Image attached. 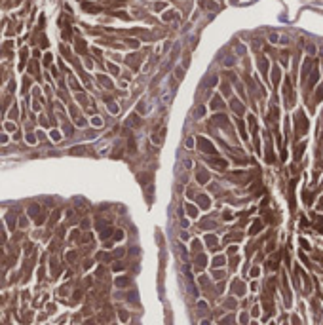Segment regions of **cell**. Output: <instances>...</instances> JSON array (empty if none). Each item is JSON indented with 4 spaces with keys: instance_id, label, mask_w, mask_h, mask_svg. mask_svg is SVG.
Wrapping results in <instances>:
<instances>
[{
    "instance_id": "obj_15",
    "label": "cell",
    "mask_w": 323,
    "mask_h": 325,
    "mask_svg": "<svg viewBox=\"0 0 323 325\" xmlns=\"http://www.w3.org/2000/svg\"><path fill=\"white\" fill-rule=\"evenodd\" d=\"M50 63H51V55L48 53V55L44 57V65H50Z\"/></svg>"
},
{
    "instance_id": "obj_1",
    "label": "cell",
    "mask_w": 323,
    "mask_h": 325,
    "mask_svg": "<svg viewBox=\"0 0 323 325\" xmlns=\"http://www.w3.org/2000/svg\"><path fill=\"white\" fill-rule=\"evenodd\" d=\"M29 213H31V217H32L34 221H36L38 225L46 221V213H44V209H42L40 206H36V203H32V206L29 207Z\"/></svg>"
},
{
    "instance_id": "obj_4",
    "label": "cell",
    "mask_w": 323,
    "mask_h": 325,
    "mask_svg": "<svg viewBox=\"0 0 323 325\" xmlns=\"http://www.w3.org/2000/svg\"><path fill=\"white\" fill-rule=\"evenodd\" d=\"M223 101H221V97H215V99L213 101H211V109H213V110H221V109H223Z\"/></svg>"
},
{
    "instance_id": "obj_7",
    "label": "cell",
    "mask_w": 323,
    "mask_h": 325,
    "mask_svg": "<svg viewBox=\"0 0 323 325\" xmlns=\"http://www.w3.org/2000/svg\"><path fill=\"white\" fill-rule=\"evenodd\" d=\"M6 221H8L10 230H14V228H15V217H14V215H8V219H6Z\"/></svg>"
},
{
    "instance_id": "obj_10",
    "label": "cell",
    "mask_w": 323,
    "mask_h": 325,
    "mask_svg": "<svg viewBox=\"0 0 323 325\" xmlns=\"http://www.w3.org/2000/svg\"><path fill=\"white\" fill-rule=\"evenodd\" d=\"M76 50L80 51V53H84V51H86V46H84V42H82V40H78V42H76Z\"/></svg>"
},
{
    "instance_id": "obj_11",
    "label": "cell",
    "mask_w": 323,
    "mask_h": 325,
    "mask_svg": "<svg viewBox=\"0 0 323 325\" xmlns=\"http://www.w3.org/2000/svg\"><path fill=\"white\" fill-rule=\"evenodd\" d=\"M116 283L122 287V285H128V283H129V279H128V278H120V279H116Z\"/></svg>"
},
{
    "instance_id": "obj_5",
    "label": "cell",
    "mask_w": 323,
    "mask_h": 325,
    "mask_svg": "<svg viewBox=\"0 0 323 325\" xmlns=\"http://www.w3.org/2000/svg\"><path fill=\"white\" fill-rule=\"evenodd\" d=\"M213 122H215V124H219V126H224V124H226V116H224V114L213 116Z\"/></svg>"
},
{
    "instance_id": "obj_6",
    "label": "cell",
    "mask_w": 323,
    "mask_h": 325,
    "mask_svg": "<svg viewBox=\"0 0 323 325\" xmlns=\"http://www.w3.org/2000/svg\"><path fill=\"white\" fill-rule=\"evenodd\" d=\"M238 128H240L241 139H247V131H245V128H243V122H241V120H238Z\"/></svg>"
},
{
    "instance_id": "obj_14",
    "label": "cell",
    "mask_w": 323,
    "mask_h": 325,
    "mask_svg": "<svg viewBox=\"0 0 323 325\" xmlns=\"http://www.w3.org/2000/svg\"><path fill=\"white\" fill-rule=\"evenodd\" d=\"M232 105H234V110H236V112H241V105L238 103V101H234Z\"/></svg>"
},
{
    "instance_id": "obj_3",
    "label": "cell",
    "mask_w": 323,
    "mask_h": 325,
    "mask_svg": "<svg viewBox=\"0 0 323 325\" xmlns=\"http://www.w3.org/2000/svg\"><path fill=\"white\" fill-rule=\"evenodd\" d=\"M279 76H281V74H279V67H274V70H272V84L274 86L279 84Z\"/></svg>"
},
{
    "instance_id": "obj_8",
    "label": "cell",
    "mask_w": 323,
    "mask_h": 325,
    "mask_svg": "<svg viewBox=\"0 0 323 325\" xmlns=\"http://www.w3.org/2000/svg\"><path fill=\"white\" fill-rule=\"evenodd\" d=\"M304 148H306V145H304V143H302V145H298V147H296V152H295V158H296V160H298V158H300V154H302V150H304Z\"/></svg>"
},
{
    "instance_id": "obj_2",
    "label": "cell",
    "mask_w": 323,
    "mask_h": 325,
    "mask_svg": "<svg viewBox=\"0 0 323 325\" xmlns=\"http://www.w3.org/2000/svg\"><path fill=\"white\" fill-rule=\"evenodd\" d=\"M198 147H200V150H201V152H207V154H215V152H217L213 145H211L207 139H203V137L198 139Z\"/></svg>"
},
{
    "instance_id": "obj_9",
    "label": "cell",
    "mask_w": 323,
    "mask_h": 325,
    "mask_svg": "<svg viewBox=\"0 0 323 325\" xmlns=\"http://www.w3.org/2000/svg\"><path fill=\"white\" fill-rule=\"evenodd\" d=\"M260 228H262V223H260V221H257L255 225H253V228H251V234H255V232H259Z\"/></svg>"
},
{
    "instance_id": "obj_13",
    "label": "cell",
    "mask_w": 323,
    "mask_h": 325,
    "mask_svg": "<svg viewBox=\"0 0 323 325\" xmlns=\"http://www.w3.org/2000/svg\"><path fill=\"white\" fill-rule=\"evenodd\" d=\"M84 10H87V12H99V8H95L91 4H84Z\"/></svg>"
},
{
    "instance_id": "obj_12",
    "label": "cell",
    "mask_w": 323,
    "mask_h": 325,
    "mask_svg": "<svg viewBox=\"0 0 323 325\" xmlns=\"http://www.w3.org/2000/svg\"><path fill=\"white\" fill-rule=\"evenodd\" d=\"M198 181H201V183H205V181H207V173H205V171H201V173H198Z\"/></svg>"
}]
</instances>
